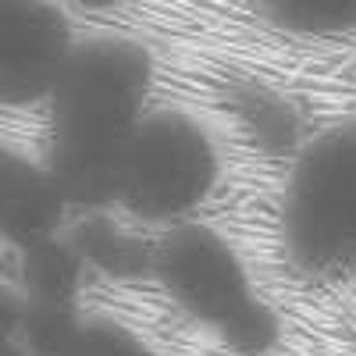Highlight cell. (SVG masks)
Here are the masks:
<instances>
[{
	"mask_svg": "<svg viewBox=\"0 0 356 356\" xmlns=\"http://www.w3.org/2000/svg\"><path fill=\"white\" fill-rule=\"evenodd\" d=\"M65 232L82 253L86 267H97L100 275L139 278L154 271V243L132 235L111 211H82V218L72 221Z\"/></svg>",
	"mask_w": 356,
	"mask_h": 356,
	"instance_id": "52a82bcc",
	"label": "cell"
},
{
	"mask_svg": "<svg viewBox=\"0 0 356 356\" xmlns=\"http://www.w3.org/2000/svg\"><path fill=\"white\" fill-rule=\"evenodd\" d=\"M0 356H29V353L22 349V342H18V339L0 335Z\"/></svg>",
	"mask_w": 356,
	"mask_h": 356,
	"instance_id": "4fadbf2b",
	"label": "cell"
},
{
	"mask_svg": "<svg viewBox=\"0 0 356 356\" xmlns=\"http://www.w3.org/2000/svg\"><path fill=\"white\" fill-rule=\"evenodd\" d=\"M75 40L72 18L54 0H0V104L47 100Z\"/></svg>",
	"mask_w": 356,
	"mask_h": 356,
	"instance_id": "5b68a950",
	"label": "cell"
},
{
	"mask_svg": "<svg viewBox=\"0 0 356 356\" xmlns=\"http://www.w3.org/2000/svg\"><path fill=\"white\" fill-rule=\"evenodd\" d=\"M86 278V260L68 239V232L47 235V239L18 250V285L29 300L75 303Z\"/></svg>",
	"mask_w": 356,
	"mask_h": 356,
	"instance_id": "ba28073f",
	"label": "cell"
},
{
	"mask_svg": "<svg viewBox=\"0 0 356 356\" xmlns=\"http://www.w3.org/2000/svg\"><path fill=\"white\" fill-rule=\"evenodd\" d=\"M79 8H89V11H104V8H118L125 4V0H75Z\"/></svg>",
	"mask_w": 356,
	"mask_h": 356,
	"instance_id": "5bb4252c",
	"label": "cell"
},
{
	"mask_svg": "<svg viewBox=\"0 0 356 356\" xmlns=\"http://www.w3.org/2000/svg\"><path fill=\"white\" fill-rule=\"evenodd\" d=\"M72 356H157V349L111 317H82Z\"/></svg>",
	"mask_w": 356,
	"mask_h": 356,
	"instance_id": "8fae6325",
	"label": "cell"
},
{
	"mask_svg": "<svg viewBox=\"0 0 356 356\" xmlns=\"http://www.w3.org/2000/svg\"><path fill=\"white\" fill-rule=\"evenodd\" d=\"M72 203L47 161L0 139V239L25 250L68 228Z\"/></svg>",
	"mask_w": 356,
	"mask_h": 356,
	"instance_id": "8992f818",
	"label": "cell"
},
{
	"mask_svg": "<svg viewBox=\"0 0 356 356\" xmlns=\"http://www.w3.org/2000/svg\"><path fill=\"white\" fill-rule=\"evenodd\" d=\"M221 182L214 132L182 107H150L122 164L118 207L157 228L196 221Z\"/></svg>",
	"mask_w": 356,
	"mask_h": 356,
	"instance_id": "3957f363",
	"label": "cell"
},
{
	"mask_svg": "<svg viewBox=\"0 0 356 356\" xmlns=\"http://www.w3.org/2000/svg\"><path fill=\"white\" fill-rule=\"evenodd\" d=\"M79 328H82V314L75 303H50V300H29L25 296V317L15 339L29 356H72Z\"/></svg>",
	"mask_w": 356,
	"mask_h": 356,
	"instance_id": "9c48e42d",
	"label": "cell"
},
{
	"mask_svg": "<svg viewBox=\"0 0 356 356\" xmlns=\"http://www.w3.org/2000/svg\"><path fill=\"white\" fill-rule=\"evenodd\" d=\"M285 243L314 275H356V122L317 136L285 186Z\"/></svg>",
	"mask_w": 356,
	"mask_h": 356,
	"instance_id": "277c9868",
	"label": "cell"
},
{
	"mask_svg": "<svg viewBox=\"0 0 356 356\" xmlns=\"http://www.w3.org/2000/svg\"><path fill=\"white\" fill-rule=\"evenodd\" d=\"M267 15L300 33H335L356 25V0H264Z\"/></svg>",
	"mask_w": 356,
	"mask_h": 356,
	"instance_id": "30bf717a",
	"label": "cell"
},
{
	"mask_svg": "<svg viewBox=\"0 0 356 356\" xmlns=\"http://www.w3.org/2000/svg\"><path fill=\"white\" fill-rule=\"evenodd\" d=\"M171 303L200 328L214 332L232 349L257 356L278 339V317L243 264L239 250L218 228L196 221L164 228L154 243V271Z\"/></svg>",
	"mask_w": 356,
	"mask_h": 356,
	"instance_id": "7a4b0ae2",
	"label": "cell"
},
{
	"mask_svg": "<svg viewBox=\"0 0 356 356\" xmlns=\"http://www.w3.org/2000/svg\"><path fill=\"white\" fill-rule=\"evenodd\" d=\"M154 57L125 36L75 40L50 86L47 164L79 211L118 207L122 164L150 114Z\"/></svg>",
	"mask_w": 356,
	"mask_h": 356,
	"instance_id": "6da1fadb",
	"label": "cell"
},
{
	"mask_svg": "<svg viewBox=\"0 0 356 356\" xmlns=\"http://www.w3.org/2000/svg\"><path fill=\"white\" fill-rule=\"evenodd\" d=\"M25 317V292L22 285H11L0 278V335H18V324Z\"/></svg>",
	"mask_w": 356,
	"mask_h": 356,
	"instance_id": "7c38bea8",
	"label": "cell"
}]
</instances>
